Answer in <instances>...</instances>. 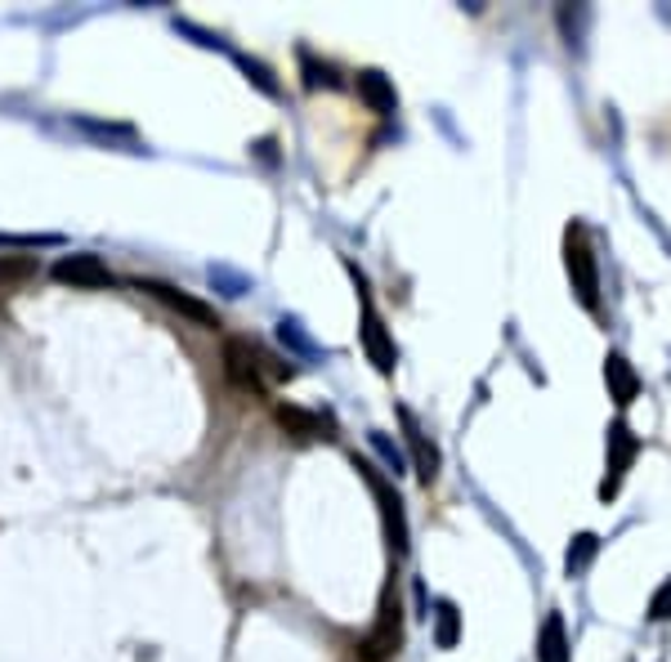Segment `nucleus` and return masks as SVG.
<instances>
[{
  "label": "nucleus",
  "mask_w": 671,
  "mask_h": 662,
  "mask_svg": "<svg viewBox=\"0 0 671 662\" xmlns=\"http://www.w3.org/2000/svg\"><path fill=\"white\" fill-rule=\"evenodd\" d=\"M564 273L573 282V295L587 313H600V264H595V251L587 242V229L582 224H569L564 229Z\"/></svg>",
  "instance_id": "1"
},
{
  "label": "nucleus",
  "mask_w": 671,
  "mask_h": 662,
  "mask_svg": "<svg viewBox=\"0 0 671 662\" xmlns=\"http://www.w3.org/2000/svg\"><path fill=\"white\" fill-rule=\"evenodd\" d=\"M399 644H403V604H399V591H394V582L381 591V604H377V622H372V631L359 640V662H385V658H394L399 653Z\"/></svg>",
  "instance_id": "2"
},
{
  "label": "nucleus",
  "mask_w": 671,
  "mask_h": 662,
  "mask_svg": "<svg viewBox=\"0 0 671 662\" xmlns=\"http://www.w3.org/2000/svg\"><path fill=\"white\" fill-rule=\"evenodd\" d=\"M224 377L233 390L251 394V399H269V385H264V372H260V354L251 341L242 337H229L224 341Z\"/></svg>",
  "instance_id": "3"
},
{
  "label": "nucleus",
  "mask_w": 671,
  "mask_h": 662,
  "mask_svg": "<svg viewBox=\"0 0 671 662\" xmlns=\"http://www.w3.org/2000/svg\"><path fill=\"white\" fill-rule=\"evenodd\" d=\"M354 465H359V474L368 479L372 496L381 502V520H385V538H390L394 555H408V520H403V502H399V492L390 488V479H381V474H377V465H372V461H354Z\"/></svg>",
  "instance_id": "4"
},
{
  "label": "nucleus",
  "mask_w": 671,
  "mask_h": 662,
  "mask_svg": "<svg viewBox=\"0 0 671 662\" xmlns=\"http://www.w3.org/2000/svg\"><path fill=\"white\" fill-rule=\"evenodd\" d=\"M635 452H640V439L631 434V425L613 421L609 425V465H604V479H600V502H613V496H618V488H622Z\"/></svg>",
  "instance_id": "5"
},
{
  "label": "nucleus",
  "mask_w": 671,
  "mask_h": 662,
  "mask_svg": "<svg viewBox=\"0 0 671 662\" xmlns=\"http://www.w3.org/2000/svg\"><path fill=\"white\" fill-rule=\"evenodd\" d=\"M359 341H363L368 363H372L381 377H390V372H394V363H399V350H394V337L385 331V318L377 313L372 295H363V327H359Z\"/></svg>",
  "instance_id": "6"
},
{
  "label": "nucleus",
  "mask_w": 671,
  "mask_h": 662,
  "mask_svg": "<svg viewBox=\"0 0 671 662\" xmlns=\"http://www.w3.org/2000/svg\"><path fill=\"white\" fill-rule=\"evenodd\" d=\"M134 287H139V291H148V295H157L166 309H176V313H180V318H189L193 327H211V331L220 327V313H216L207 300H198V295L180 291L176 282H143V278H139Z\"/></svg>",
  "instance_id": "7"
},
{
  "label": "nucleus",
  "mask_w": 671,
  "mask_h": 662,
  "mask_svg": "<svg viewBox=\"0 0 671 662\" xmlns=\"http://www.w3.org/2000/svg\"><path fill=\"white\" fill-rule=\"evenodd\" d=\"M59 282H68V287H81V291H99V287H112V269L99 260V255H90V251H77V255H59L54 260V269H50Z\"/></svg>",
  "instance_id": "8"
},
{
  "label": "nucleus",
  "mask_w": 671,
  "mask_h": 662,
  "mask_svg": "<svg viewBox=\"0 0 671 662\" xmlns=\"http://www.w3.org/2000/svg\"><path fill=\"white\" fill-rule=\"evenodd\" d=\"M399 421H403V439H408V448H412V470H417V479H421V483H434V479H439V448L430 443V434L417 425V417H412L408 408H399Z\"/></svg>",
  "instance_id": "9"
},
{
  "label": "nucleus",
  "mask_w": 671,
  "mask_h": 662,
  "mask_svg": "<svg viewBox=\"0 0 671 662\" xmlns=\"http://www.w3.org/2000/svg\"><path fill=\"white\" fill-rule=\"evenodd\" d=\"M354 90H359V99L368 103V112H377V117H390V112L399 108V94H394V86H390V77H385V72H377V68H368V72H359V81H354Z\"/></svg>",
  "instance_id": "10"
},
{
  "label": "nucleus",
  "mask_w": 671,
  "mask_h": 662,
  "mask_svg": "<svg viewBox=\"0 0 671 662\" xmlns=\"http://www.w3.org/2000/svg\"><path fill=\"white\" fill-rule=\"evenodd\" d=\"M273 421L291 434V439H300V443H309V439H327V425H322V417L318 412H309V408H296V403H273Z\"/></svg>",
  "instance_id": "11"
},
{
  "label": "nucleus",
  "mask_w": 671,
  "mask_h": 662,
  "mask_svg": "<svg viewBox=\"0 0 671 662\" xmlns=\"http://www.w3.org/2000/svg\"><path fill=\"white\" fill-rule=\"evenodd\" d=\"M604 385H609V399H613L618 408H631L635 394H640V377H635V368H631L622 354H609V359H604Z\"/></svg>",
  "instance_id": "12"
},
{
  "label": "nucleus",
  "mask_w": 671,
  "mask_h": 662,
  "mask_svg": "<svg viewBox=\"0 0 671 662\" xmlns=\"http://www.w3.org/2000/svg\"><path fill=\"white\" fill-rule=\"evenodd\" d=\"M573 649H569V631H564V618L560 613H547L542 631H538V662H569Z\"/></svg>",
  "instance_id": "13"
},
{
  "label": "nucleus",
  "mask_w": 671,
  "mask_h": 662,
  "mask_svg": "<svg viewBox=\"0 0 671 662\" xmlns=\"http://www.w3.org/2000/svg\"><path fill=\"white\" fill-rule=\"evenodd\" d=\"M457 635H461V613H457L452 600H439V604H434V644H439V649H452Z\"/></svg>",
  "instance_id": "14"
},
{
  "label": "nucleus",
  "mask_w": 671,
  "mask_h": 662,
  "mask_svg": "<svg viewBox=\"0 0 671 662\" xmlns=\"http://www.w3.org/2000/svg\"><path fill=\"white\" fill-rule=\"evenodd\" d=\"M595 551H600V538H595V533H578V538H573V546H569V555H564L569 578L587 573V569H591V560H595Z\"/></svg>",
  "instance_id": "15"
},
{
  "label": "nucleus",
  "mask_w": 671,
  "mask_h": 662,
  "mask_svg": "<svg viewBox=\"0 0 671 662\" xmlns=\"http://www.w3.org/2000/svg\"><path fill=\"white\" fill-rule=\"evenodd\" d=\"M37 273V255H0V287L28 282Z\"/></svg>",
  "instance_id": "16"
},
{
  "label": "nucleus",
  "mask_w": 671,
  "mask_h": 662,
  "mask_svg": "<svg viewBox=\"0 0 671 662\" xmlns=\"http://www.w3.org/2000/svg\"><path fill=\"white\" fill-rule=\"evenodd\" d=\"M649 618L653 622H671V578L658 582V591L649 595Z\"/></svg>",
  "instance_id": "17"
},
{
  "label": "nucleus",
  "mask_w": 671,
  "mask_h": 662,
  "mask_svg": "<svg viewBox=\"0 0 671 662\" xmlns=\"http://www.w3.org/2000/svg\"><path fill=\"white\" fill-rule=\"evenodd\" d=\"M304 72H309V77H304V86H309V90H318V86H341L331 68H318L309 54H304Z\"/></svg>",
  "instance_id": "18"
},
{
  "label": "nucleus",
  "mask_w": 671,
  "mask_h": 662,
  "mask_svg": "<svg viewBox=\"0 0 671 662\" xmlns=\"http://www.w3.org/2000/svg\"><path fill=\"white\" fill-rule=\"evenodd\" d=\"M372 448H377V452H381V457L394 465V474H403V452H399V448H394L385 434H377V430H372Z\"/></svg>",
  "instance_id": "19"
}]
</instances>
